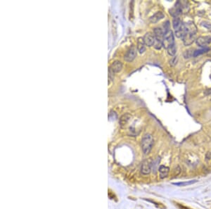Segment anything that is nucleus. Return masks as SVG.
<instances>
[{"label": "nucleus", "instance_id": "obj_12", "mask_svg": "<svg viewBox=\"0 0 211 209\" xmlns=\"http://www.w3.org/2000/svg\"><path fill=\"white\" fill-rule=\"evenodd\" d=\"M164 17H165V15H164V13H163L162 11H158L157 13L153 14L149 18V21L152 23H156L158 21H160V20H162Z\"/></svg>", "mask_w": 211, "mask_h": 209}, {"label": "nucleus", "instance_id": "obj_24", "mask_svg": "<svg viewBox=\"0 0 211 209\" xmlns=\"http://www.w3.org/2000/svg\"><path fill=\"white\" fill-rule=\"evenodd\" d=\"M204 94H205L206 95H210V94H211V88L210 89H209V90H207L206 91H205Z\"/></svg>", "mask_w": 211, "mask_h": 209}, {"label": "nucleus", "instance_id": "obj_22", "mask_svg": "<svg viewBox=\"0 0 211 209\" xmlns=\"http://www.w3.org/2000/svg\"><path fill=\"white\" fill-rule=\"evenodd\" d=\"M206 161L207 164L211 167V152L208 153L206 156Z\"/></svg>", "mask_w": 211, "mask_h": 209}, {"label": "nucleus", "instance_id": "obj_2", "mask_svg": "<svg viewBox=\"0 0 211 209\" xmlns=\"http://www.w3.org/2000/svg\"><path fill=\"white\" fill-rule=\"evenodd\" d=\"M173 28L175 29V35L179 38H182L186 34L185 28H184V23L181 21L180 18H175L173 21Z\"/></svg>", "mask_w": 211, "mask_h": 209}, {"label": "nucleus", "instance_id": "obj_3", "mask_svg": "<svg viewBox=\"0 0 211 209\" xmlns=\"http://www.w3.org/2000/svg\"><path fill=\"white\" fill-rule=\"evenodd\" d=\"M175 44V37L173 35V31L171 30H167L165 31L163 40V46L165 49H167L170 46H173Z\"/></svg>", "mask_w": 211, "mask_h": 209}, {"label": "nucleus", "instance_id": "obj_11", "mask_svg": "<svg viewBox=\"0 0 211 209\" xmlns=\"http://www.w3.org/2000/svg\"><path fill=\"white\" fill-rule=\"evenodd\" d=\"M183 43L186 46H189L193 43V42L196 40V35H191V34H186L184 36L182 37Z\"/></svg>", "mask_w": 211, "mask_h": 209}, {"label": "nucleus", "instance_id": "obj_15", "mask_svg": "<svg viewBox=\"0 0 211 209\" xmlns=\"http://www.w3.org/2000/svg\"><path fill=\"white\" fill-rule=\"evenodd\" d=\"M158 171L160 173V178L161 179L167 178L169 172H170V168L168 167H166L165 165H160L158 169Z\"/></svg>", "mask_w": 211, "mask_h": 209}, {"label": "nucleus", "instance_id": "obj_19", "mask_svg": "<svg viewBox=\"0 0 211 209\" xmlns=\"http://www.w3.org/2000/svg\"><path fill=\"white\" fill-rule=\"evenodd\" d=\"M209 50H210V49H208V48H206H206H204V49H199V50H195L194 54H193V57H198V56L201 55V54H204V53H206V52H208Z\"/></svg>", "mask_w": 211, "mask_h": 209}, {"label": "nucleus", "instance_id": "obj_18", "mask_svg": "<svg viewBox=\"0 0 211 209\" xmlns=\"http://www.w3.org/2000/svg\"><path fill=\"white\" fill-rule=\"evenodd\" d=\"M197 180H191V181H186V182H175V183H173L174 185H177V186H186V185H189V184H193L196 182Z\"/></svg>", "mask_w": 211, "mask_h": 209}, {"label": "nucleus", "instance_id": "obj_10", "mask_svg": "<svg viewBox=\"0 0 211 209\" xmlns=\"http://www.w3.org/2000/svg\"><path fill=\"white\" fill-rule=\"evenodd\" d=\"M184 28H185L186 34L187 33L191 34V35H196V33H197V28H196V25L193 22L184 23Z\"/></svg>", "mask_w": 211, "mask_h": 209}, {"label": "nucleus", "instance_id": "obj_4", "mask_svg": "<svg viewBox=\"0 0 211 209\" xmlns=\"http://www.w3.org/2000/svg\"><path fill=\"white\" fill-rule=\"evenodd\" d=\"M123 68V63L119 61H115L114 62L112 63V64L109 67V70H108V77L110 80L113 79L114 75L119 73Z\"/></svg>", "mask_w": 211, "mask_h": 209}, {"label": "nucleus", "instance_id": "obj_5", "mask_svg": "<svg viewBox=\"0 0 211 209\" xmlns=\"http://www.w3.org/2000/svg\"><path fill=\"white\" fill-rule=\"evenodd\" d=\"M183 9H184L183 3L180 1H178L175 4V6L170 10V13L172 16L174 17V18H178V16L182 13Z\"/></svg>", "mask_w": 211, "mask_h": 209}, {"label": "nucleus", "instance_id": "obj_6", "mask_svg": "<svg viewBox=\"0 0 211 209\" xmlns=\"http://www.w3.org/2000/svg\"><path fill=\"white\" fill-rule=\"evenodd\" d=\"M137 54V50L134 46H132L127 51L126 54L125 55V61L127 62H132L136 58Z\"/></svg>", "mask_w": 211, "mask_h": 209}, {"label": "nucleus", "instance_id": "obj_20", "mask_svg": "<svg viewBox=\"0 0 211 209\" xmlns=\"http://www.w3.org/2000/svg\"><path fill=\"white\" fill-rule=\"evenodd\" d=\"M167 51L169 55H170V56H174V55L176 54V46H175V44H174L173 46H170V47L167 49Z\"/></svg>", "mask_w": 211, "mask_h": 209}, {"label": "nucleus", "instance_id": "obj_23", "mask_svg": "<svg viewBox=\"0 0 211 209\" xmlns=\"http://www.w3.org/2000/svg\"><path fill=\"white\" fill-rule=\"evenodd\" d=\"M176 57H174L173 59L170 61V64L172 65V66H174V65L176 64V63H177V61H175L176 60Z\"/></svg>", "mask_w": 211, "mask_h": 209}, {"label": "nucleus", "instance_id": "obj_9", "mask_svg": "<svg viewBox=\"0 0 211 209\" xmlns=\"http://www.w3.org/2000/svg\"><path fill=\"white\" fill-rule=\"evenodd\" d=\"M152 170V163H151L149 160H145L142 163V167H141V173L143 175H148L151 173V170Z\"/></svg>", "mask_w": 211, "mask_h": 209}, {"label": "nucleus", "instance_id": "obj_21", "mask_svg": "<svg viewBox=\"0 0 211 209\" xmlns=\"http://www.w3.org/2000/svg\"><path fill=\"white\" fill-rule=\"evenodd\" d=\"M201 25L204 28H207L208 30L211 31V23L210 22H208V21H203L202 23H201Z\"/></svg>", "mask_w": 211, "mask_h": 209}, {"label": "nucleus", "instance_id": "obj_8", "mask_svg": "<svg viewBox=\"0 0 211 209\" xmlns=\"http://www.w3.org/2000/svg\"><path fill=\"white\" fill-rule=\"evenodd\" d=\"M143 39H144V43L146 44V46H153V44H154L155 42V39H156L153 34H152L151 33H149H149H147L144 35Z\"/></svg>", "mask_w": 211, "mask_h": 209}, {"label": "nucleus", "instance_id": "obj_17", "mask_svg": "<svg viewBox=\"0 0 211 209\" xmlns=\"http://www.w3.org/2000/svg\"><path fill=\"white\" fill-rule=\"evenodd\" d=\"M195 50L193 49H189L188 50H186L185 52H184V57L185 59H189L191 57H193V54H194Z\"/></svg>", "mask_w": 211, "mask_h": 209}, {"label": "nucleus", "instance_id": "obj_16", "mask_svg": "<svg viewBox=\"0 0 211 209\" xmlns=\"http://www.w3.org/2000/svg\"><path fill=\"white\" fill-rule=\"evenodd\" d=\"M130 118H131V116H130V115H129V114L123 115V116L121 117L120 118L121 125H126V124L129 122V120H130Z\"/></svg>", "mask_w": 211, "mask_h": 209}, {"label": "nucleus", "instance_id": "obj_1", "mask_svg": "<svg viewBox=\"0 0 211 209\" xmlns=\"http://www.w3.org/2000/svg\"><path fill=\"white\" fill-rule=\"evenodd\" d=\"M154 139L151 134H146L142 139V148L144 154H148L152 149Z\"/></svg>", "mask_w": 211, "mask_h": 209}, {"label": "nucleus", "instance_id": "obj_7", "mask_svg": "<svg viewBox=\"0 0 211 209\" xmlns=\"http://www.w3.org/2000/svg\"><path fill=\"white\" fill-rule=\"evenodd\" d=\"M196 44L201 47L206 48L207 45L211 43V36H201L196 39Z\"/></svg>", "mask_w": 211, "mask_h": 209}, {"label": "nucleus", "instance_id": "obj_14", "mask_svg": "<svg viewBox=\"0 0 211 209\" xmlns=\"http://www.w3.org/2000/svg\"><path fill=\"white\" fill-rule=\"evenodd\" d=\"M137 51L140 54H143L146 50V44L144 43L143 37H139L137 39V45H136Z\"/></svg>", "mask_w": 211, "mask_h": 209}, {"label": "nucleus", "instance_id": "obj_13", "mask_svg": "<svg viewBox=\"0 0 211 209\" xmlns=\"http://www.w3.org/2000/svg\"><path fill=\"white\" fill-rule=\"evenodd\" d=\"M164 34H165V32L160 28H156L153 30V35H154L156 39H158V40L163 42Z\"/></svg>", "mask_w": 211, "mask_h": 209}]
</instances>
